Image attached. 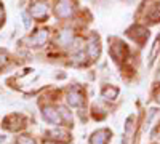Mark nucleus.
<instances>
[{
	"label": "nucleus",
	"mask_w": 160,
	"mask_h": 144,
	"mask_svg": "<svg viewBox=\"0 0 160 144\" xmlns=\"http://www.w3.org/2000/svg\"><path fill=\"white\" fill-rule=\"evenodd\" d=\"M56 16L59 18H69L72 13H74V8H72V2L71 0H59L56 3Z\"/></svg>",
	"instance_id": "obj_1"
},
{
	"label": "nucleus",
	"mask_w": 160,
	"mask_h": 144,
	"mask_svg": "<svg viewBox=\"0 0 160 144\" xmlns=\"http://www.w3.org/2000/svg\"><path fill=\"white\" fill-rule=\"evenodd\" d=\"M87 51H88V56H90V59L95 61V59H98V58H99L101 47H99V40H98V37L91 35L90 42H88V47H87Z\"/></svg>",
	"instance_id": "obj_2"
},
{
	"label": "nucleus",
	"mask_w": 160,
	"mask_h": 144,
	"mask_svg": "<svg viewBox=\"0 0 160 144\" xmlns=\"http://www.w3.org/2000/svg\"><path fill=\"white\" fill-rule=\"evenodd\" d=\"M31 15H32V18H35V19L45 18V16L48 15V7H47V3H43V2H35V3H32V7H31Z\"/></svg>",
	"instance_id": "obj_3"
},
{
	"label": "nucleus",
	"mask_w": 160,
	"mask_h": 144,
	"mask_svg": "<svg viewBox=\"0 0 160 144\" xmlns=\"http://www.w3.org/2000/svg\"><path fill=\"white\" fill-rule=\"evenodd\" d=\"M43 114V119L48 122V123H53V125H59L62 120H61V115L56 109H53V107H43L42 111Z\"/></svg>",
	"instance_id": "obj_4"
},
{
	"label": "nucleus",
	"mask_w": 160,
	"mask_h": 144,
	"mask_svg": "<svg viewBox=\"0 0 160 144\" xmlns=\"http://www.w3.org/2000/svg\"><path fill=\"white\" fill-rule=\"evenodd\" d=\"M74 42V32L72 29H62L56 38V43L61 47H71Z\"/></svg>",
	"instance_id": "obj_5"
},
{
	"label": "nucleus",
	"mask_w": 160,
	"mask_h": 144,
	"mask_svg": "<svg viewBox=\"0 0 160 144\" xmlns=\"http://www.w3.org/2000/svg\"><path fill=\"white\" fill-rule=\"evenodd\" d=\"M111 55H112L114 59L122 61V59L127 56V45L122 43V42H115V43L111 47Z\"/></svg>",
	"instance_id": "obj_6"
},
{
	"label": "nucleus",
	"mask_w": 160,
	"mask_h": 144,
	"mask_svg": "<svg viewBox=\"0 0 160 144\" xmlns=\"http://www.w3.org/2000/svg\"><path fill=\"white\" fill-rule=\"evenodd\" d=\"M111 138L109 130H98V132L91 136V144H106Z\"/></svg>",
	"instance_id": "obj_7"
},
{
	"label": "nucleus",
	"mask_w": 160,
	"mask_h": 144,
	"mask_svg": "<svg viewBox=\"0 0 160 144\" xmlns=\"http://www.w3.org/2000/svg\"><path fill=\"white\" fill-rule=\"evenodd\" d=\"M130 37L135 38L136 42H144L146 38L149 37V32L146 31L144 27H141V26H135V27L130 31Z\"/></svg>",
	"instance_id": "obj_8"
},
{
	"label": "nucleus",
	"mask_w": 160,
	"mask_h": 144,
	"mask_svg": "<svg viewBox=\"0 0 160 144\" xmlns=\"http://www.w3.org/2000/svg\"><path fill=\"white\" fill-rule=\"evenodd\" d=\"M47 40H48V31H47V29H40V31L31 38V43L35 45V47H42V45L47 43Z\"/></svg>",
	"instance_id": "obj_9"
},
{
	"label": "nucleus",
	"mask_w": 160,
	"mask_h": 144,
	"mask_svg": "<svg viewBox=\"0 0 160 144\" xmlns=\"http://www.w3.org/2000/svg\"><path fill=\"white\" fill-rule=\"evenodd\" d=\"M82 101H83L82 93H80L77 88H72V90L69 91V95H68V102L71 104L72 107H75V106H80V104H82Z\"/></svg>",
	"instance_id": "obj_10"
},
{
	"label": "nucleus",
	"mask_w": 160,
	"mask_h": 144,
	"mask_svg": "<svg viewBox=\"0 0 160 144\" xmlns=\"http://www.w3.org/2000/svg\"><path fill=\"white\" fill-rule=\"evenodd\" d=\"M48 136L51 139H55V141H61V142H68L69 141V135L68 132H64V130H51V132L48 133Z\"/></svg>",
	"instance_id": "obj_11"
},
{
	"label": "nucleus",
	"mask_w": 160,
	"mask_h": 144,
	"mask_svg": "<svg viewBox=\"0 0 160 144\" xmlns=\"http://www.w3.org/2000/svg\"><path fill=\"white\" fill-rule=\"evenodd\" d=\"M117 95H118V90L114 88V87H106V88L102 90V98H106V99L114 101V99L117 98Z\"/></svg>",
	"instance_id": "obj_12"
},
{
	"label": "nucleus",
	"mask_w": 160,
	"mask_h": 144,
	"mask_svg": "<svg viewBox=\"0 0 160 144\" xmlns=\"http://www.w3.org/2000/svg\"><path fill=\"white\" fill-rule=\"evenodd\" d=\"M59 115H62V119L66 122H72V115L68 112V109H64V107H59Z\"/></svg>",
	"instance_id": "obj_13"
},
{
	"label": "nucleus",
	"mask_w": 160,
	"mask_h": 144,
	"mask_svg": "<svg viewBox=\"0 0 160 144\" xmlns=\"http://www.w3.org/2000/svg\"><path fill=\"white\" fill-rule=\"evenodd\" d=\"M16 144H35V142H34V139L29 138V136H21V138L16 141Z\"/></svg>",
	"instance_id": "obj_14"
},
{
	"label": "nucleus",
	"mask_w": 160,
	"mask_h": 144,
	"mask_svg": "<svg viewBox=\"0 0 160 144\" xmlns=\"http://www.w3.org/2000/svg\"><path fill=\"white\" fill-rule=\"evenodd\" d=\"M158 45H160V37L155 40V43H154V48H152V53H151V58H154L155 56V53H157V48H158Z\"/></svg>",
	"instance_id": "obj_15"
},
{
	"label": "nucleus",
	"mask_w": 160,
	"mask_h": 144,
	"mask_svg": "<svg viewBox=\"0 0 160 144\" xmlns=\"http://www.w3.org/2000/svg\"><path fill=\"white\" fill-rule=\"evenodd\" d=\"M7 59H8V58H7L5 53H0V67H2L3 64H7Z\"/></svg>",
	"instance_id": "obj_16"
},
{
	"label": "nucleus",
	"mask_w": 160,
	"mask_h": 144,
	"mask_svg": "<svg viewBox=\"0 0 160 144\" xmlns=\"http://www.w3.org/2000/svg\"><path fill=\"white\" fill-rule=\"evenodd\" d=\"M3 18H5V13H3V10H2V7H0V24H2V21H3Z\"/></svg>",
	"instance_id": "obj_17"
},
{
	"label": "nucleus",
	"mask_w": 160,
	"mask_h": 144,
	"mask_svg": "<svg viewBox=\"0 0 160 144\" xmlns=\"http://www.w3.org/2000/svg\"><path fill=\"white\" fill-rule=\"evenodd\" d=\"M158 82H160V74H158Z\"/></svg>",
	"instance_id": "obj_18"
}]
</instances>
